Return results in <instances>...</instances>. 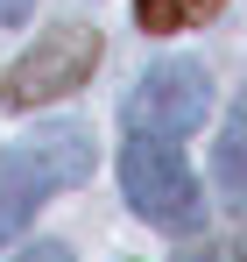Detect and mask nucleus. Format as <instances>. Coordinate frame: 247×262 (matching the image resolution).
<instances>
[{
    "mask_svg": "<svg viewBox=\"0 0 247 262\" xmlns=\"http://www.w3.org/2000/svg\"><path fill=\"white\" fill-rule=\"evenodd\" d=\"M219 7H226V0H134V14H141L149 36H177V29L205 21V14H219Z\"/></svg>",
    "mask_w": 247,
    "mask_h": 262,
    "instance_id": "6",
    "label": "nucleus"
},
{
    "mask_svg": "<svg viewBox=\"0 0 247 262\" xmlns=\"http://www.w3.org/2000/svg\"><path fill=\"white\" fill-rule=\"evenodd\" d=\"M36 14V0H0V21H29Z\"/></svg>",
    "mask_w": 247,
    "mask_h": 262,
    "instance_id": "9",
    "label": "nucleus"
},
{
    "mask_svg": "<svg viewBox=\"0 0 247 262\" xmlns=\"http://www.w3.org/2000/svg\"><path fill=\"white\" fill-rule=\"evenodd\" d=\"M120 191H127V206L149 220V227H163V234H191L198 213H205L198 177H191V163H184L177 135H134V128H127Z\"/></svg>",
    "mask_w": 247,
    "mask_h": 262,
    "instance_id": "2",
    "label": "nucleus"
},
{
    "mask_svg": "<svg viewBox=\"0 0 247 262\" xmlns=\"http://www.w3.org/2000/svg\"><path fill=\"white\" fill-rule=\"evenodd\" d=\"M177 262H247V234H219V241H198Z\"/></svg>",
    "mask_w": 247,
    "mask_h": 262,
    "instance_id": "7",
    "label": "nucleus"
},
{
    "mask_svg": "<svg viewBox=\"0 0 247 262\" xmlns=\"http://www.w3.org/2000/svg\"><path fill=\"white\" fill-rule=\"evenodd\" d=\"M99 71V29L85 21H57L50 36L21 50L7 71H0V106H42V99H64Z\"/></svg>",
    "mask_w": 247,
    "mask_h": 262,
    "instance_id": "3",
    "label": "nucleus"
},
{
    "mask_svg": "<svg viewBox=\"0 0 247 262\" xmlns=\"http://www.w3.org/2000/svg\"><path fill=\"white\" fill-rule=\"evenodd\" d=\"M14 262H71V248L64 241H36V248H21Z\"/></svg>",
    "mask_w": 247,
    "mask_h": 262,
    "instance_id": "8",
    "label": "nucleus"
},
{
    "mask_svg": "<svg viewBox=\"0 0 247 262\" xmlns=\"http://www.w3.org/2000/svg\"><path fill=\"white\" fill-rule=\"evenodd\" d=\"M212 184H219V199L247 213V92L233 99V114H226V128L212 142Z\"/></svg>",
    "mask_w": 247,
    "mask_h": 262,
    "instance_id": "5",
    "label": "nucleus"
},
{
    "mask_svg": "<svg viewBox=\"0 0 247 262\" xmlns=\"http://www.w3.org/2000/svg\"><path fill=\"white\" fill-rule=\"evenodd\" d=\"M92 163H99V156H92V128H78V121H50V128H36L21 149H7V156H0V241H14V234L36 220V206L50 191L85 184Z\"/></svg>",
    "mask_w": 247,
    "mask_h": 262,
    "instance_id": "1",
    "label": "nucleus"
},
{
    "mask_svg": "<svg viewBox=\"0 0 247 262\" xmlns=\"http://www.w3.org/2000/svg\"><path fill=\"white\" fill-rule=\"evenodd\" d=\"M212 106V78L205 64H191V57H163V64H149L134 92H127V128L134 135H191L205 121Z\"/></svg>",
    "mask_w": 247,
    "mask_h": 262,
    "instance_id": "4",
    "label": "nucleus"
}]
</instances>
